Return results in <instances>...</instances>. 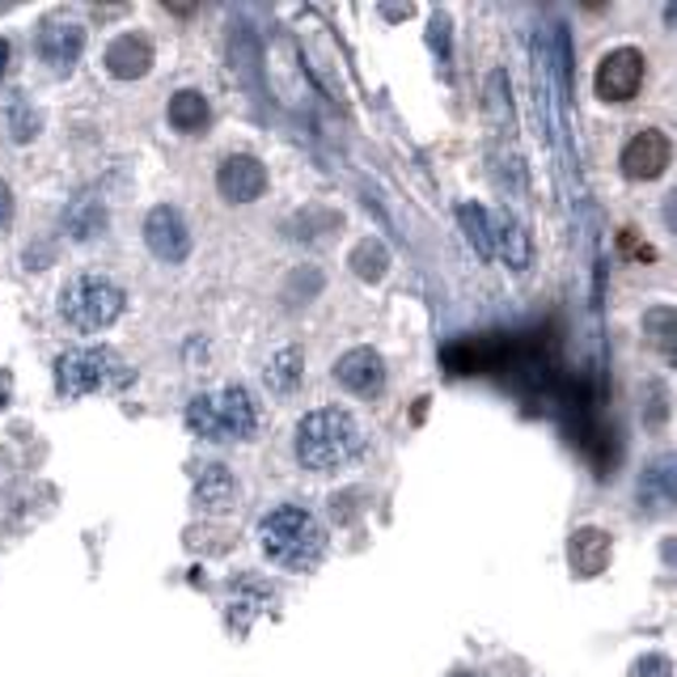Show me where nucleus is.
I'll return each instance as SVG.
<instances>
[{
  "label": "nucleus",
  "instance_id": "18",
  "mask_svg": "<svg viewBox=\"0 0 677 677\" xmlns=\"http://www.w3.org/2000/svg\"><path fill=\"white\" fill-rule=\"evenodd\" d=\"M674 462L669 458H660L653 470H644V483H639V496H644V504L656 508V504H669V496H674Z\"/></svg>",
  "mask_w": 677,
  "mask_h": 677
},
{
  "label": "nucleus",
  "instance_id": "17",
  "mask_svg": "<svg viewBox=\"0 0 677 677\" xmlns=\"http://www.w3.org/2000/svg\"><path fill=\"white\" fill-rule=\"evenodd\" d=\"M229 496H233L229 465H220V462L204 465V470H199V479H195V504L220 508V504H229Z\"/></svg>",
  "mask_w": 677,
  "mask_h": 677
},
{
  "label": "nucleus",
  "instance_id": "7",
  "mask_svg": "<svg viewBox=\"0 0 677 677\" xmlns=\"http://www.w3.org/2000/svg\"><path fill=\"white\" fill-rule=\"evenodd\" d=\"M85 51V26L72 18H47L35 30V56L56 72H68Z\"/></svg>",
  "mask_w": 677,
  "mask_h": 677
},
{
  "label": "nucleus",
  "instance_id": "10",
  "mask_svg": "<svg viewBox=\"0 0 677 677\" xmlns=\"http://www.w3.org/2000/svg\"><path fill=\"white\" fill-rule=\"evenodd\" d=\"M216 187L229 204H254L267 190V166L251 153H233L216 169Z\"/></svg>",
  "mask_w": 677,
  "mask_h": 677
},
{
  "label": "nucleus",
  "instance_id": "12",
  "mask_svg": "<svg viewBox=\"0 0 677 677\" xmlns=\"http://www.w3.org/2000/svg\"><path fill=\"white\" fill-rule=\"evenodd\" d=\"M102 68L110 77H119V81H136V77H145L153 68V47L140 35H119L102 51Z\"/></svg>",
  "mask_w": 677,
  "mask_h": 677
},
{
  "label": "nucleus",
  "instance_id": "4",
  "mask_svg": "<svg viewBox=\"0 0 677 677\" xmlns=\"http://www.w3.org/2000/svg\"><path fill=\"white\" fill-rule=\"evenodd\" d=\"M131 385V364L110 347H72L56 360V390L63 399H89Z\"/></svg>",
  "mask_w": 677,
  "mask_h": 677
},
{
  "label": "nucleus",
  "instance_id": "5",
  "mask_svg": "<svg viewBox=\"0 0 677 677\" xmlns=\"http://www.w3.org/2000/svg\"><path fill=\"white\" fill-rule=\"evenodd\" d=\"M124 305H127L124 288L110 275L98 272L68 279L60 293V317L72 331H81V335H98L106 326H115L119 314H124Z\"/></svg>",
  "mask_w": 677,
  "mask_h": 677
},
{
  "label": "nucleus",
  "instance_id": "6",
  "mask_svg": "<svg viewBox=\"0 0 677 677\" xmlns=\"http://www.w3.org/2000/svg\"><path fill=\"white\" fill-rule=\"evenodd\" d=\"M644 72H648V60L635 51V47H614L606 60L597 63V77H592V89L597 98L610 106L631 102L635 94L644 89Z\"/></svg>",
  "mask_w": 677,
  "mask_h": 677
},
{
  "label": "nucleus",
  "instance_id": "20",
  "mask_svg": "<svg viewBox=\"0 0 677 677\" xmlns=\"http://www.w3.org/2000/svg\"><path fill=\"white\" fill-rule=\"evenodd\" d=\"M635 677H669V660L665 656H648L635 665Z\"/></svg>",
  "mask_w": 677,
  "mask_h": 677
},
{
  "label": "nucleus",
  "instance_id": "14",
  "mask_svg": "<svg viewBox=\"0 0 677 677\" xmlns=\"http://www.w3.org/2000/svg\"><path fill=\"white\" fill-rule=\"evenodd\" d=\"M263 381H267L272 394H296L301 381H305V356H301V347H279V352L267 360Z\"/></svg>",
  "mask_w": 677,
  "mask_h": 677
},
{
  "label": "nucleus",
  "instance_id": "19",
  "mask_svg": "<svg viewBox=\"0 0 677 677\" xmlns=\"http://www.w3.org/2000/svg\"><path fill=\"white\" fill-rule=\"evenodd\" d=\"M458 216H462V225H465V233H470V242H474V251L483 254V258H491V220H487V212L479 208V204H462Z\"/></svg>",
  "mask_w": 677,
  "mask_h": 677
},
{
  "label": "nucleus",
  "instance_id": "11",
  "mask_svg": "<svg viewBox=\"0 0 677 677\" xmlns=\"http://www.w3.org/2000/svg\"><path fill=\"white\" fill-rule=\"evenodd\" d=\"M331 377H335L343 390L360 394V399H373L381 385H385V360H381L373 347H352L347 356L335 360Z\"/></svg>",
  "mask_w": 677,
  "mask_h": 677
},
{
  "label": "nucleus",
  "instance_id": "2",
  "mask_svg": "<svg viewBox=\"0 0 677 677\" xmlns=\"http://www.w3.org/2000/svg\"><path fill=\"white\" fill-rule=\"evenodd\" d=\"M258 550L272 559L275 568L310 571L326 555V529L310 508L279 504L258 521Z\"/></svg>",
  "mask_w": 677,
  "mask_h": 677
},
{
  "label": "nucleus",
  "instance_id": "9",
  "mask_svg": "<svg viewBox=\"0 0 677 677\" xmlns=\"http://www.w3.org/2000/svg\"><path fill=\"white\" fill-rule=\"evenodd\" d=\"M145 242L161 263H183L190 251V233L183 212L169 208V204H157V208L145 216Z\"/></svg>",
  "mask_w": 677,
  "mask_h": 677
},
{
  "label": "nucleus",
  "instance_id": "21",
  "mask_svg": "<svg viewBox=\"0 0 677 677\" xmlns=\"http://www.w3.org/2000/svg\"><path fill=\"white\" fill-rule=\"evenodd\" d=\"M9 220H13V190L0 183V229H4Z\"/></svg>",
  "mask_w": 677,
  "mask_h": 677
},
{
  "label": "nucleus",
  "instance_id": "23",
  "mask_svg": "<svg viewBox=\"0 0 677 677\" xmlns=\"http://www.w3.org/2000/svg\"><path fill=\"white\" fill-rule=\"evenodd\" d=\"M462 677H470V674H462Z\"/></svg>",
  "mask_w": 677,
  "mask_h": 677
},
{
  "label": "nucleus",
  "instance_id": "22",
  "mask_svg": "<svg viewBox=\"0 0 677 677\" xmlns=\"http://www.w3.org/2000/svg\"><path fill=\"white\" fill-rule=\"evenodd\" d=\"M9 56H13V47H9V39H0V77H4V68H9Z\"/></svg>",
  "mask_w": 677,
  "mask_h": 677
},
{
  "label": "nucleus",
  "instance_id": "1",
  "mask_svg": "<svg viewBox=\"0 0 677 677\" xmlns=\"http://www.w3.org/2000/svg\"><path fill=\"white\" fill-rule=\"evenodd\" d=\"M296 462L314 474H338L347 465H356L369 449V436L352 411L343 406H314L296 420L293 432Z\"/></svg>",
  "mask_w": 677,
  "mask_h": 677
},
{
  "label": "nucleus",
  "instance_id": "13",
  "mask_svg": "<svg viewBox=\"0 0 677 677\" xmlns=\"http://www.w3.org/2000/svg\"><path fill=\"white\" fill-rule=\"evenodd\" d=\"M610 563V533L606 529H580L571 533V568L576 576H597Z\"/></svg>",
  "mask_w": 677,
  "mask_h": 677
},
{
  "label": "nucleus",
  "instance_id": "8",
  "mask_svg": "<svg viewBox=\"0 0 677 677\" xmlns=\"http://www.w3.org/2000/svg\"><path fill=\"white\" fill-rule=\"evenodd\" d=\"M669 157H674L669 136L656 131V127H644V131H635L631 140H627V148H622V174L635 178V183H648V178H660V174L669 169Z\"/></svg>",
  "mask_w": 677,
  "mask_h": 677
},
{
  "label": "nucleus",
  "instance_id": "16",
  "mask_svg": "<svg viewBox=\"0 0 677 677\" xmlns=\"http://www.w3.org/2000/svg\"><path fill=\"white\" fill-rule=\"evenodd\" d=\"M500 251L512 272L529 267V242H526V229L517 220H491V254Z\"/></svg>",
  "mask_w": 677,
  "mask_h": 677
},
{
  "label": "nucleus",
  "instance_id": "3",
  "mask_svg": "<svg viewBox=\"0 0 677 677\" xmlns=\"http://www.w3.org/2000/svg\"><path fill=\"white\" fill-rule=\"evenodd\" d=\"M258 423H263V411H258V399H254L251 385H220L212 394L190 399L187 406V428L199 441L212 444L254 441Z\"/></svg>",
  "mask_w": 677,
  "mask_h": 677
},
{
  "label": "nucleus",
  "instance_id": "15",
  "mask_svg": "<svg viewBox=\"0 0 677 677\" xmlns=\"http://www.w3.org/2000/svg\"><path fill=\"white\" fill-rule=\"evenodd\" d=\"M169 127H178V131H204L212 119V110H208V98L199 94V89H183V94H174L169 98Z\"/></svg>",
  "mask_w": 677,
  "mask_h": 677
}]
</instances>
